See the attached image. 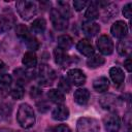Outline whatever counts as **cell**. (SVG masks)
Returning <instances> with one entry per match:
<instances>
[{"label": "cell", "instance_id": "1", "mask_svg": "<svg viewBox=\"0 0 132 132\" xmlns=\"http://www.w3.org/2000/svg\"><path fill=\"white\" fill-rule=\"evenodd\" d=\"M16 121L22 128H31L35 124V113L33 108L27 103L21 104L16 112Z\"/></svg>", "mask_w": 132, "mask_h": 132}, {"label": "cell", "instance_id": "2", "mask_svg": "<svg viewBox=\"0 0 132 132\" xmlns=\"http://www.w3.org/2000/svg\"><path fill=\"white\" fill-rule=\"evenodd\" d=\"M15 7L20 16L25 21L31 20L37 13V5L33 1H29V0L18 1L15 3Z\"/></svg>", "mask_w": 132, "mask_h": 132}, {"label": "cell", "instance_id": "3", "mask_svg": "<svg viewBox=\"0 0 132 132\" xmlns=\"http://www.w3.org/2000/svg\"><path fill=\"white\" fill-rule=\"evenodd\" d=\"M98 121L94 118L82 117L77 120L76 132H99Z\"/></svg>", "mask_w": 132, "mask_h": 132}, {"label": "cell", "instance_id": "4", "mask_svg": "<svg viewBox=\"0 0 132 132\" xmlns=\"http://www.w3.org/2000/svg\"><path fill=\"white\" fill-rule=\"evenodd\" d=\"M56 79V73L52 67L46 64H41L38 70V81L40 85L47 87L53 85Z\"/></svg>", "mask_w": 132, "mask_h": 132}, {"label": "cell", "instance_id": "5", "mask_svg": "<svg viewBox=\"0 0 132 132\" xmlns=\"http://www.w3.org/2000/svg\"><path fill=\"white\" fill-rule=\"evenodd\" d=\"M103 124L106 132H119L121 128V119L116 111H110L103 119Z\"/></svg>", "mask_w": 132, "mask_h": 132}, {"label": "cell", "instance_id": "6", "mask_svg": "<svg viewBox=\"0 0 132 132\" xmlns=\"http://www.w3.org/2000/svg\"><path fill=\"white\" fill-rule=\"evenodd\" d=\"M51 21L54 26V28L58 31H64L68 27V19H66L64 15H62L57 8H53L51 10Z\"/></svg>", "mask_w": 132, "mask_h": 132}, {"label": "cell", "instance_id": "7", "mask_svg": "<svg viewBox=\"0 0 132 132\" xmlns=\"http://www.w3.org/2000/svg\"><path fill=\"white\" fill-rule=\"evenodd\" d=\"M99 103L103 109H106L109 111H114V108L120 104V98L113 94L107 93L100 97Z\"/></svg>", "mask_w": 132, "mask_h": 132}, {"label": "cell", "instance_id": "8", "mask_svg": "<svg viewBox=\"0 0 132 132\" xmlns=\"http://www.w3.org/2000/svg\"><path fill=\"white\" fill-rule=\"evenodd\" d=\"M96 44H97L99 52L103 55H110V54H112V52L114 50L113 42H112L111 38L107 35H101L97 39Z\"/></svg>", "mask_w": 132, "mask_h": 132}, {"label": "cell", "instance_id": "9", "mask_svg": "<svg viewBox=\"0 0 132 132\" xmlns=\"http://www.w3.org/2000/svg\"><path fill=\"white\" fill-rule=\"evenodd\" d=\"M67 79L71 85L78 87V86H81L86 82L87 77H86V74L84 73L82 70L77 69V68H73L67 72Z\"/></svg>", "mask_w": 132, "mask_h": 132}, {"label": "cell", "instance_id": "10", "mask_svg": "<svg viewBox=\"0 0 132 132\" xmlns=\"http://www.w3.org/2000/svg\"><path fill=\"white\" fill-rule=\"evenodd\" d=\"M110 33L113 37L123 39L128 34V26L123 21H117L112 24V26L110 28Z\"/></svg>", "mask_w": 132, "mask_h": 132}, {"label": "cell", "instance_id": "11", "mask_svg": "<svg viewBox=\"0 0 132 132\" xmlns=\"http://www.w3.org/2000/svg\"><path fill=\"white\" fill-rule=\"evenodd\" d=\"M15 24V18L12 13H2L0 14V34L9 31Z\"/></svg>", "mask_w": 132, "mask_h": 132}, {"label": "cell", "instance_id": "12", "mask_svg": "<svg viewBox=\"0 0 132 132\" xmlns=\"http://www.w3.org/2000/svg\"><path fill=\"white\" fill-rule=\"evenodd\" d=\"M13 74L18 81V85H21V86L28 84L34 77L32 71H30L28 69H24V68H16L13 71Z\"/></svg>", "mask_w": 132, "mask_h": 132}, {"label": "cell", "instance_id": "13", "mask_svg": "<svg viewBox=\"0 0 132 132\" xmlns=\"http://www.w3.org/2000/svg\"><path fill=\"white\" fill-rule=\"evenodd\" d=\"M81 29H82V32L86 36L88 37H94L96 36L99 31H100V26L95 23V22H91V21H86L82 23V26H81Z\"/></svg>", "mask_w": 132, "mask_h": 132}, {"label": "cell", "instance_id": "14", "mask_svg": "<svg viewBox=\"0 0 132 132\" xmlns=\"http://www.w3.org/2000/svg\"><path fill=\"white\" fill-rule=\"evenodd\" d=\"M118 53L123 57H129L132 51V43L129 38H123L118 42L117 45Z\"/></svg>", "mask_w": 132, "mask_h": 132}, {"label": "cell", "instance_id": "15", "mask_svg": "<svg viewBox=\"0 0 132 132\" xmlns=\"http://www.w3.org/2000/svg\"><path fill=\"white\" fill-rule=\"evenodd\" d=\"M69 117V109L64 104L57 105L52 111V118L56 121H65Z\"/></svg>", "mask_w": 132, "mask_h": 132}, {"label": "cell", "instance_id": "16", "mask_svg": "<svg viewBox=\"0 0 132 132\" xmlns=\"http://www.w3.org/2000/svg\"><path fill=\"white\" fill-rule=\"evenodd\" d=\"M76 48L81 55H84L86 57H91L92 55H94V47L88 39L79 40L76 44Z\"/></svg>", "mask_w": 132, "mask_h": 132}, {"label": "cell", "instance_id": "17", "mask_svg": "<svg viewBox=\"0 0 132 132\" xmlns=\"http://www.w3.org/2000/svg\"><path fill=\"white\" fill-rule=\"evenodd\" d=\"M54 58H55V62L60 66H67L70 61V58L66 54V52L59 48L58 46L54 50Z\"/></svg>", "mask_w": 132, "mask_h": 132}, {"label": "cell", "instance_id": "18", "mask_svg": "<svg viewBox=\"0 0 132 132\" xmlns=\"http://www.w3.org/2000/svg\"><path fill=\"white\" fill-rule=\"evenodd\" d=\"M74 101L79 104V105H85L88 103L89 99H90V92L88 91V89H77L75 92H74Z\"/></svg>", "mask_w": 132, "mask_h": 132}, {"label": "cell", "instance_id": "19", "mask_svg": "<svg viewBox=\"0 0 132 132\" xmlns=\"http://www.w3.org/2000/svg\"><path fill=\"white\" fill-rule=\"evenodd\" d=\"M109 75H110V78L111 80L114 82V85H122L125 80V74H124V71L120 68V67H112L110 68L109 70Z\"/></svg>", "mask_w": 132, "mask_h": 132}, {"label": "cell", "instance_id": "20", "mask_svg": "<svg viewBox=\"0 0 132 132\" xmlns=\"http://www.w3.org/2000/svg\"><path fill=\"white\" fill-rule=\"evenodd\" d=\"M22 63L26 68H34L37 65V57L34 52L28 51L24 54Z\"/></svg>", "mask_w": 132, "mask_h": 132}, {"label": "cell", "instance_id": "21", "mask_svg": "<svg viewBox=\"0 0 132 132\" xmlns=\"http://www.w3.org/2000/svg\"><path fill=\"white\" fill-rule=\"evenodd\" d=\"M98 5L96 3V1H92L91 3H89V6L87 7L85 16L88 21L93 22L94 20L99 18V9H98Z\"/></svg>", "mask_w": 132, "mask_h": 132}, {"label": "cell", "instance_id": "22", "mask_svg": "<svg viewBox=\"0 0 132 132\" xmlns=\"http://www.w3.org/2000/svg\"><path fill=\"white\" fill-rule=\"evenodd\" d=\"M108 87H109V81L105 76H100L93 81V88L98 93H103L107 91Z\"/></svg>", "mask_w": 132, "mask_h": 132}, {"label": "cell", "instance_id": "23", "mask_svg": "<svg viewBox=\"0 0 132 132\" xmlns=\"http://www.w3.org/2000/svg\"><path fill=\"white\" fill-rule=\"evenodd\" d=\"M47 98H48L52 102H54V103H56V104H58V105L63 104L64 101H65V96H64V94H63L61 91H59L58 89H52V90H50V91L47 92Z\"/></svg>", "mask_w": 132, "mask_h": 132}, {"label": "cell", "instance_id": "24", "mask_svg": "<svg viewBox=\"0 0 132 132\" xmlns=\"http://www.w3.org/2000/svg\"><path fill=\"white\" fill-rule=\"evenodd\" d=\"M45 28H46V22L42 18L36 19L31 24V32L34 33V34H41V33H43Z\"/></svg>", "mask_w": 132, "mask_h": 132}, {"label": "cell", "instance_id": "25", "mask_svg": "<svg viewBox=\"0 0 132 132\" xmlns=\"http://www.w3.org/2000/svg\"><path fill=\"white\" fill-rule=\"evenodd\" d=\"M72 44H73V40L69 35L64 34V35H61L58 37V47L59 48L66 52L69 48H71Z\"/></svg>", "mask_w": 132, "mask_h": 132}, {"label": "cell", "instance_id": "26", "mask_svg": "<svg viewBox=\"0 0 132 132\" xmlns=\"http://www.w3.org/2000/svg\"><path fill=\"white\" fill-rule=\"evenodd\" d=\"M105 63V59L101 55H92L87 60V65L90 68H98Z\"/></svg>", "mask_w": 132, "mask_h": 132}, {"label": "cell", "instance_id": "27", "mask_svg": "<svg viewBox=\"0 0 132 132\" xmlns=\"http://www.w3.org/2000/svg\"><path fill=\"white\" fill-rule=\"evenodd\" d=\"M12 84V77L10 74L4 73L0 75V92H6L9 90Z\"/></svg>", "mask_w": 132, "mask_h": 132}, {"label": "cell", "instance_id": "28", "mask_svg": "<svg viewBox=\"0 0 132 132\" xmlns=\"http://www.w3.org/2000/svg\"><path fill=\"white\" fill-rule=\"evenodd\" d=\"M15 33H16V35L24 41L27 37H29L31 34H30V32H29V29H28V27L26 26V25H24V24H19V25H16V27H15Z\"/></svg>", "mask_w": 132, "mask_h": 132}, {"label": "cell", "instance_id": "29", "mask_svg": "<svg viewBox=\"0 0 132 132\" xmlns=\"http://www.w3.org/2000/svg\"><path fill=\"white\" fill-rule=\"evenodd\" d=\"M24 42H25L26 46H27L29 50H31V52L37 51V50L39 48V46H40L39 41H38L33 35H30L29 37H27V38L24 40Z\"/></svg>", "mask_w": 132, "mask_h": 132}, {"label": "cell", "instance_id": "30", "mask_svg": "<svg viewBox=\"0 0 132 132\" xmlns=\"http://www.w3.org/2000/svg\"><path fill=\"white\" fill-rule=\"evenodd\" d=\"M58 5H59V8H57V10H58L62 15H64L66 19L70 18L71 11H70V7H69L68 2L59 1V2H58Z\"/></svg>", "mask_w": 132, "mask_h": 132}, {"label": "cell", "instance_id": "31", "mask_svg": "<svg viewBox=\"0 0 132 132\" xmlns=\"http://www.w3.org/2000/svg\"><path fill=\"white\" fill-rule=\"evenodd\" d=\"M10 96L15 99V100H20L24 97V89H23V86L21 85H15L14 87L11 88L10 90Z\"/></svg>", "mask_w": 132, "mask_h": 132}, {"label": "cell", "instance_id": "32", "mask_svg": "<svg viewBox=\"0 0 132 132\" xmlns=\"http://www.w3.org/2000/svg\"><path fill=\"white\" fill-rule=\"evenodd\" d=\"M58 90L61 91L63 94L64 93H68L71 90V84L68 81L67 78L60 77V79L58 81Z\"/></svg>", "mask_w": 132, "mask_h": 132}, {"label": "cell", "instance_id": "33", "mask_svg": "<svg viewBox=\"0 0 132 132\" xmlns=\"http://www.w3.org/2000/svg\"><path fill=\"white\" fill-rule=\"evenodd\" d=\"M10 111H11V108L9 107L8 104L6 103L0 104V121H3L6 118H8L10 114Z\"/></svg>", "mask_w": 132, "mask_h": 132}, {"label": "cell", "instance_id": "34", "mask_svg": "<svg viewBox=\"0 0 132 132\" xmlns=\"http://www.w3.org/2000/svg\"><path fill=\"white\" fill-rule=\"evenodd\" d=\"M88 5V2L87 1H80V0H75L73 1V7L75 10L77 11H80L82 8H85L86 6Z\"/></svg>", "mask_w": 132, "mask_h": 132}, {"label": "cell", "instance_id": "35", "mask_svg": "<svg viewBox=\"0 0 132 132\" xmlns=\"http://www.w3.org/2000/svg\"><path fill=\"white\" fill-rule=\"evenodd\" d=\"M131 7H132V4L131 3H127L124 7H123V14L125 18L127 19H130L131 18Z\"/></svg>", "mask_w": 132, "mask_h": 132}, {"label": "cell", "instance_id": "36", "mask_svg": "<svg viewBox=\"0 0 132 132\" xmlns=\"http://www.w3.org/2000/svg\"><path fill=\"white\" fill-rule=\"evenodd\" d=\"M41 94H42V91H41L39 88H37V87H33V88H31V92H30L31 97L38 99V98L41 96Z\"/></svg>", "mask_w": 132, "mask_h": 132}, {"label": "cell", "instance_id": "37", "mask_svg": "<svg viewBox=\"0 0 132 132\" xmlns=\"http://www.w3.org/2000/svg\"><path fill=\"white\" fill-rule=\"evenodd\" d=\"M54 132H71V129L67 125L61 124V125L54 128Z\"/></svg>", "mask_w": 132, "mask_h": 132}, {"label": "cell", "instance_id": "38", "mask_svg": "<svg viewBox=\"0 0 132 132\" xmlns=\"http://www.w3.org/2000/svg\"><path fill=\"white\" fill-rule=\"evenodd\" d=\"M124 66H125V68L127 69L128 72L132 71V64H131V58L130 57H127V59L124 61Z\"/></svg>", "mask_w": 132, "mask_h": 132}, {"label": "cell", "instance_id": "39", "mask_svg": "<svg viewBox=\"0 0 132 132\" xmlns=\"http://www.w3.org/2000/svg\"><path fill=\"white\" fill-rule=\"evenodd\" d=\"M37 106H38L39 111H42V112L48 109V105H47V104H46L44 101H42L41 103H37Z\"/></svg>", "mask_w": 132, "mask_h": 132}, {"label": "cell", "instance_id": "40", "mask_svg": "<svg viewBox=\"0 0 132 132\" xmlns=\"http://www.w3.org/2000/svg\"><path fill=\"white\" fill-rule=\"evenodd\" d=\"M6 70H7V65L2 60H0V75L4 74Z\"/></svg>", "mask_w": 132, "mask_h": 132}, {"label": "cell", "instance_id": "41", "mask_svg": "<svg viewBox=\"0 0 132 132\" xmlns=\"http://www.w3.org/2000/svg\"><path fill=\"white\" fill-rule=\"evenodd\" d=\"M0 132H15V131L9 128H0Z\"/></svg>", "mask_w": 132, "mask_h": 132}]
</instances>
